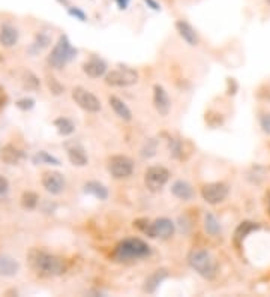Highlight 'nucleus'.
I'll list each match as a JSON object with an SVG mask.
<instances>
[{
    "instance_id": "58836bf2",
    "label": "nucleus",
    "mask_w": 270,
    "mask_h": 297,
    "mask_svg": "<svg viewBox=\"0 0 270 297\" xmlns=\"http://www.w3.org/2000/svg\"><path fill=\"white\" fill-rule=\"evenodd\" d=\"M268 210H270V206H268Z\"/></svg>"
},
{
    "instance_id": "f257e3e1",
    "label": "nucleus",
    "mask_w": 270,
    "mask_h": 297,
    "mask_svg": "<svg viewBox=\"0 0 270 297\" xmlns=\"http://www.w3.org/2000/svg\"><path fill=\"white\" fill-rule=\"evenodd\" d=\"M189 266L202 278L206 279H212L214 278L216 272H218V262L214 260V256L202 249H194L190 250L189 256H188Z\"/></svg>"
},
{
    "instance_id": "4468645a",
    "label": "nucleus",
    "mask_w": 270,
    "mask_h": 297,
    "mask_svg": "<svg viewBox=\"0 0 270 297\" xmlns=\"http://www.w3.org/2000/svg\"><path fill=\"white\" fill-rule=\"evenodd\" d=\"M176 27H177L178 34L183 38V40L186 44H189V45H196L198 44V34H196L195 28L188 21L180 20V21L176 22Z\"/></svg>"
},
{
    "instance_id": "393cba45",
    "label": "nucleus",
    "mask_w": 270,
    "mask_h": 297,
    "mask_svg": "<svg viewBox=\"0 0 270 297\" xmlns=\"http://www.w3.org/2000/svg\"><path fill=\"white\" fill-rule=\"evenodd\" d=\"M38 202H39V196H38V194H34V192H32V190L24 192L22 196H21V206H22L24 208H27V210L36 208Z\"/></svg>"
},
{
    "instance_id": "6e6552de",
    "label": "nucleus",
    "mask_w": 270,
    "mask_h": 297,
    "mask_svg": "<svg viewBox=\"0 0 270 297\" xmlns=\"http://www.w3.org/2000/svg\"><path fill=\"white\" fill-rule=\"evenodd\" d=\"M72 99L78 104V106L88 112H98L100 110V100L92 92L82 87H75L72 90Z\"/></svg>"
},
{
    "instance_id": "bb28decb",
    "label": "nucleus",
    "mask_w": 270,
    "mask_h": 297,
    "mask_svg": "<svg viewBox=\"0 0 270 297\" xmlns=\"http://www.w3.org/2000/svg\"><path fill=\"white\" fill-rule=\"evenodd\" d=\"M34 162H36V164H38V162H39V164H48V165H60V160H58L56 156L46 153L45 150H40V152L36 153Z\"/></svg>"
},
{
    "instance_id": "4be33fe9",
    "label": "nucleus",
    "mask_w": 270,
    "mask_h": 297,
    "mask_svg": "<svg viewBox=\"0 0 270 297\" xmlns=\"http://www.w3.org/2000/svg\"><path fill=\"white\" fill-rule=\"evenodd\" d=\"M50 44H51V38L46 33H38L36 38H34V40H33V44L28 46V52L34 56V54L44 51Z\"/></svg>"
},
{
    "instance_id": "e433bc0d",
    "label": "nucleus",
    "mask_w": 270,
    "mask_h": 297,
    "mask_svg": "<svg viewBox=\"0 0 270 297\" xmlns=\"http://www.w3.org/2000/svg\"><path fill=\"white\" fill-rule=\"evenodd\" d=\"M114 2L117 3L118 9H126V8L129 6V2H130V0H114Z\"/></svg>"
},
{
    "instance_id": "aec40b11",
    "label": "nucleus",
    "mask_w": 270,
    "mask_h": 297,
    "mask_svg": "<svg viewBox=\"0 0 270 297\" xmlns=\"http://www.w3.org/2000/svg\"><path fill=\"white\" fill-rule=\"evenodd\" d=\"M84 192L88 195H93L98 200H106L108 198V189L105 184L99 183V182H87L84 184Z\"/></svg>"
},
{
    "instance_id": "412c9836",
    "label": "nucleus",
    "mask_w": 270,
    "mask_h": 297,
    "mask_svg": "<svg viewBox=\"0 0 270 297\" xmlns=\"http://www.w3.org/2000/svg\"><path fill=\"white\" fill-rule=\"evenodd\" d=\"M68 158H69L70 164L75 165V166H84V165H87V154H86L84 148L80 147V146L68 147Z\"/></svg>"
},
{
    "instance_id": "ea45409f",
    "label": "nucleus",
    "mask_w": 270,
    "mask_h": 297,
    "mask_svg": "<svg viewBox=\"0 0 270 297\" xmlns=\"http://www.w3.org/2000/svg\"><path fill=\"white\" fill-rule=\"evenodd\" d=\"M267 2H268V3H270V0H267Z\"/></svg>"
},
{
    "instance_id": "2f4dec72",
    "label": "nucleus",
    "mask_w": 270,
    "mask_h": 297,
    "mask_svg": "<svg viewBox=\"0 0 270 297\" xmlns=\"http://www.w3.org/2000/svg\"><path fill=\"white\" fill-rule=\"evenodd\" d=\"M48 87H50V90H51L54 94H60V93L63 92V86H62L56 78H50V80H48Z\"/></svg>"
},
{
    "instance_id": "5701e85b",
    "label": "nucleus",
    "mask_w": 270,
    "mask_h": 297,
    "mask_svg": "<svg viewBox=\"0 0 270 297\" xmlns=\"http://www.w3.org/2000/svg\"><path fill=\"white\" fill-rule=\"evenodd\" d=\"M204 230L210 236H218L220 234V222L213 213H206L204 216Z\"/></svg>"
},
{
    "instance_id": "9d476101",
    "label": "nucleus",
    "mask_w": 270,
    "mask_h": 297,
    "mask_svg": "<svg viewBox=\"0 0 270 297\" xmlns=\"http://www.w3.org/2000/svg\"><path fill=\"white\" fill-rule=\"evenodd\" d=\"M108 170L112 177L116 178H124L129 177L134 171V164L126 156H112L108 162Z\"/></svg>"
},
{
    "instance_id": "0eeeda50",
    "label": "nucleus",
    "mask_w": 270,
    "mask_h": 297,
    "mask_svg": "<svg viewBox=\"0 0 270 297\" xmlns=\"http://www.w3.org/2000/svg\"><path fill=\"white\" fill-rule=\"evenodd\" d=\"M168 178H170V171L160 165L147 168V171L144 174V183L148 188V190H152V192L160 190L166 184Z\"/></svg>"
},
{
    "instance_id": "7c9ffc66",
    "label": "nucleus",
    "mask_w": 270,
    "mask_h": 297,
    "mask_svg": "<svg viewBox=\"0 0 270 297\" xmlns=\"http://www.w3.org/2000/svg\"><path fill=\"white\" fill-rule=\"evenodd\" d=\"M260 124L264 134L270 135V114H261L260 117Z\"/></svg>"
},
{
    "instance_id": "473e14b6",
    "label": "nucleus",
    "mask_w": 270,
    "mask_h": 297,
    "mask_svg": "<svg viewBox=\"0 0 270 297\" xmlns=\"http://www.w3.org/2000/svg\"><path fill=\"white\" fill-rule=\"evenodd\" d=\"M26 84H27V87L38 88V87H39V80H38L33 74L27 72V75H26Z\"/></svg>"
},
{
    "instance_id": "72a5a7b5",
    "label": "nucleus",
    "mask_w": 270,
    "mask_h": 297,
    "mask_svg": "<svg viewBox=\"0 0 270 297\" xmlns=\"http://www.w3.org/2000/svg\"><path fill=\"white\" fill-rule=\"evenodd\" d=\"M8 190H9V182H8L6 177H3L0 174V195H4Z\"/></svg>"
},
{
    "instance_id": "39448f33",
    "label": "nucleus",
    "mask_w": 270,
    "mask_h": 297,
    "mask_svg": "<svg viewBox=\"0 0 270 297\" xmlns=\"http://www.w3.org/2000/svg\"><path fill=\"white\" fill-rule=\"evenodd\" d=\"M138 228H141L148 237H159V238H170L174 234V222L168 218H159L154 222H147L141 225L140 222L135 224Z\"/></svg>"
},
{
    "instance_id": "cd10ccee",
    "label": "nucleus",
    "mask_w": 270,
    "mask_h": 297,
    "mask_svg": "<svg viewBox=\"0 0 270 297\" xmlns=\"http://www.w3.org/2000/svg\"><path fill=\"white\" fill-rule=\"evenodd\" d=\"M68 14H69L70 16H74L75 20L87 21V15H86V12H84L81 8H78V6H68Z\"/></svg>"
},
{
    "instance_id": "f8f14e48",
    "label": "nucleus",
    "mask_w": 270,
    "mask_h": 297,
    "mask_svg": "<svg viewBox=\"0 0 270 297\" xmlns=\"http://www.w3.org/2000/svg\"><path fill=\"white\" fill-rule=\"evenodd\" d=\"M153 102H154V108L160 116H168L170 108H171V100L168 93L165 92V88L159 84H154L153 87Z\"/></svg>"
},
{
    "instance_id": "c9c22d12",
    "label": "nucleus",
    "mask_w": 270,
    "mask_h": 297,
    "mask_svg": "<svg viewBox=\"0 0 270 297\" xmlns=\"http://www.w3.org/2000/svg\"><path fill=\"white\" fill-rule=\"evenodd\" d=\"M6 102H8V96H6V92H4V88L0 86V108H3L4 105H6Z\"/></svg>"
},
{
    "instance_id": "4c0bfd02",
    "label": "nucleus",
    "mask_w": 270,
    "mask_h": 297,
    "mask_svg": "<svg viewBox=\"0 0 270 297\" xmlns=\"http://www.w3.org/2000/svg\"><path fill=\"white\" fill-rule=\"evenodd\" d=\"M57 2H58L60 4H63V6H66V8L69 6V2H68V0H57Z\"/></svg>"
},
{
    "instance_id": "c85d7f7f",
    "label": "nucleus",
    "mask_w": 270,
    "mask_h": 297,
    "mask_svg": "<svg viewBox=\"0 0 270 297\" xmlns=\"http://www.w3.org/2000/svg\"><path fill=\"white\" fill-rule=\"evenodd\" d=\"M16 106L22 111H28L34 106V99L32 98H22L20 100H16Z\"/></svg>"
},
{
    "instance_id": "f3484780",
    "label": "nucleus",
    "mask_w": 270,
    "mask_h": 297,
    "mask_svg": "<svg viewBox=\"0 0 270 297\" xmlns=\"http://www.w3.org/2000/svg\"><path fill=\"white\" fill-rule=\"evenodd\" d=\"M20 272V262L10 255H0V274L2 276H15Z\"/></svg>"
},
{
    "instance_id": "dca6fc26",
    "label": "nucleus",
    "mask_w": 270,
    "mask_h": 297,
    "mask_svg": "<svg viewBox=\"0 0 270 297\" xmlns=\"http://www.w3.org/2000/svg\"><path fill=\"white\" fill-rule=\"evenodd\" d=\"M171 192L174 196H177L178 200H183V201H189L194 198V189L184 180H176L171 186Z\"/></svg>"
},
{
    "instance_id": "ddd939ff",
    "label": "nucleus",
    "mask_w": 270,
    "mask_h": 297,
    "mask_svg": "<svg viewBox=\"0 0 270 297\" xmlns=\"http://www.w3.org/2000/svg\"><path fill=\"white\" fill-rule=\"evenodd\" d=\"M82 69L90 78H99L106 74V63L99 57H92L88 62L84 63Z\"/></svg>"
},
{
    "instance_id": "20e7f679",
    "label": "nucleus",
    "mask_w": 270,
    "mask_h": 297,
    "mask_svg": "<svg viewBox=\"0 0 270 297\" xmlns=\"http://www.w3.org/2000/svg\"><path fill=\"white\" fill-rule=\"evenodd\" d=\"M76 56V50L70 45L69 39L66 34H62L57 40V44L54 45L51 54L48 56V63L56 68V69H62L64 64H68L74 57Z\"/></svg>"
},
{
    "instance_id": "a878e982",
    "label": "nucleus",
    "mask_w": 270,
    "mask_h": 297,
    "mask_svg": "<svg viewBox=\"0 0 270 297\" xmlns=\"http://www.w3.org/2000/svg\"><path fill=\"white\" fill-rule=\"evenodd\" d=\"M166 276V273H165V270H158V272H154L147 280H146V290L148 291V292H153L154 290H156V286L162 282V279Z\"/></svg>"
},
{
    "instance_id": "c756f323",
    "label": "nucleus",
    "mask_w": 270,
    "mask_h": 297,
    "mask_svg": "<svg viewBox=\"0 0 270 297\" xmlns=\"http://www.w3.org/2000/svg\"><path fill=\"white\" fill-rule=\"evenodd\" d=\"M156 153V141H147L146 142V146H144V148H142V156H146V158H150V156H153Z\"/></svg>"
},
{
    "instance_id": "9b49d317",
    "label": "nucleus",
    "mask_w": 270,
    "mask_h": 297,
    "mask_svg": "<svg viewBox=\"0 0 270 297\" xmlns=\"http://www.w3.org/2000/svg\"><path fill=\"white\" fill-rule=\"evenodd\" d=\"M42 186L45 188L46 192L52 194V195H58L63 189H64V177L57 172V171H46L42 174Z\"/></svg>"
},
{
    "instance_id": "6ab92c4d",
    "label": "nucleus",
    "mask_w": 270,
    "mask_h": 297,
    "mask_svg": "<svg viewBox=\"0 0 270 297\" xmlns=\"http://www.w3.org/2000/svg\"><path fill=\"white\" fill-rule=\"evenodd\" d=\"M108 102H110L111 108L114 110V112H116L120 118H123V120H126V122L132 120V111L129 110V106H128L120 98H117V96H110Z\"/></svg>"
},
{
    "instance_id": "1a4fd4ad",
    "label": "nucleus",
    "mask_w": 270,
    "mask_h": 297,
    "mask_svg": "<svg viewBox=\"0 0 270 297\" xmlns=\"http://www.w3.org/2000/svg\"><path fill=\"white\" fill-rule=\"evenodd\" d=\"M201 195L204 198L206 202L208 204H219L222 202L226 195H228V186L222 182H214V183H208L202 188Z\"/></svg>"
},
{
    "instance_id": "2eb2a0df",
    "label": "nucleus",
    "mask_w": 270,
    "mask_h": 297,
    "mask_svg": "<svg viewBox=\"0 0 270 297\" xmlns=\"http://www.w3.org/2000/svg\"><path fill=\"white\" fill-rule=\"evenodd\" d=\"M0 159L8 165H15L22 159V152L16 148L14 144H6L0 150Z\"/></svg>"
},
{
    "instance_id": "a211bd4d",
    "label": "nucleus",
    "mask_w": 270,
    "mask_h": 297,
    "mask_svg": "<svg viewBox=\"0 0 270 297\" xmlns=\"http://www.w3.org/2000/svg\"><path fill=\"white\" fill-rule=\"evenodd\" d=\"M16 42H18V30L10 24H3L0 28V44L6 48H10Z\"/></svg>"
},
{
    "instance_id": "f03ea898",
    "label": "nucleus",
    "mask_w": 270,
    "mask_h": 297,
    "mask_svg": "<svg viewBox=\"0 0 270 297\" xmlns=\"http://www.w3.org/2000/svg\"><path fill=\"white\" fill-rule=\"evenodd\" d=\"M147 255H150V246L141 238H126L120 242L114 250V258L117 261H129Z\"/></svg>"
},
{
    "instance_id": "7ed1b4c3",
    "label": "nucleus",
    "mask_w": 270,
    "mask_h": 297,
    "mask_svg": "<svg viewBox=\"0 0 270 297\" xmlns=\"http://www.w3.org/2000/svg\"><path fill=\"white\" fill-rule=\"evenodd\" d=\"M32 264L40 274L45 276H58L64 272V264L58 256L42 250H34L32 254Z\"/></svg>"
},
{
    "instance_id": "f704fd0d",
    "label": "nucleus",
    "mask_w": 270,
    "mask_h": 297,
    "mask_svg": "<svg viewBox=\"0 0 270 297\" xmlns=\"http://www.w3.org/2000/svg\"><path fill=\"white\" fill-rule=\"evenodd\" d=\"M144 3H146L150 9H153V10H160V4H159L156 0H144Z\"/></svg>"
},
{
    "instance_id": "423d86ee",
    "label": "nucleus",
    "mask_w": 270,
    "mask_h": 297,
    "mask_svg": "<svg viewBox=\"0 0 270 297\" xmlns=\"http://www.w3.org/2000/svg\"><path fill=\"white\" fill-rule=\"evenodd\" d=\"M136 81L138 72L126 66H120L118 69H114L105 75V82L112 87H128L135 84Z\"/></svg>"
},
{
    "instance_id": "b1692460",
    "label": "nucleus",
    "mask_w": 270,
    "mask_h": 297,
    "mask_svg": "<svg viewBox=\"0 0 270 297\" xmlns=\"http://www.w3.org/2000/svg\"><path fill=\"white\" fill-rule=\"evenodd\" d=\"M54 126L57 129V132L63 136L70 135L75 130V124L72 123V120H69L68 117H58L54 120Z\"/></svg>"
}]
</instances>
